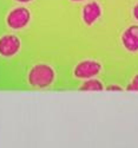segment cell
Returning <instances> with one entry per match:
<instances>
[{"label": "cell", "instance_id": "obj_1", "mask_svg": "<svg viewBox=\"0 0 138 148\" xmlns=\"http://www.w3.org/2000/svg\"><path fill=\"white\" fill-rule=\"evenodd\" d=\"M54 81L53 69L46 64L34 65L29 73V83L34 88H46Z\"/></svg>", "mask_w": 138, "mask_h": 148}, {"label": "cell", "instance_id": "obj_2", "mask_svg": "<svg viewBox=\"0 0 138 148\" xmlns=\"http://www.w3.org/2000/svg\"><path fill=\"white\" fill-rule=\"evenodd\" d=\"M30 19H31V13L26 7H17L8 13L6 18V23L8 27L13 30H20L27 25L30 23Z\"/></svg>", "mask_w": 138, "mask_h": 148}, {"label": "cell", "instance_id": "obj_3", "mask_svg": "<svg viewBox=\"0 0 138 148\" xmlns=\"http://www.w3.org/2000/svg\"><path fill=\"white\" fill-rule=\"evenodd\" d=\"M102 70V65L96 60H84L80 62L77 66L74 68V76L77 78L82 79H87V78H92L97 76L98 73Z\"/></svg>", "mask_w": 138, "mask_h": 148}, {"label": "cell", "instance_id": "obj_4", "mask_svg": "<svg viewBox=\"0 0 138 148\" xmlns=\"http://www.w3.org/2000/svg\"><path fill=\"white\" fill-rule=\"evenodd\" d=\"M20 49V39L14 34H6L0 38V55L4 57L14 56Z\"/></svg>", "mask_w": 138, "mask_h": 148}, {"label": "cell", "instance_id": "obj_5", "mask_svg": "<svg viewBox=\"0 0 138 148\" xmlns=\"http://www.w3.org/2000/svg\"><path fill=\"white\" fill-rule=\"evenodd\" d=\"M100 17H102V7L97 1H91L84 5L82 10V18L87 26L93 25Z\"/></svg>", "mask_w": 138, "mask_h": 148}, {"label": "cell", "instance_id": "obj_6", "mask_svg": "<svg viewBox=\"0 0 138 148\" xmlns=\"http://www.w3.org/2000/svg\"><path fill=\"white\" fill-rule=\"evenodd\" d=\"M122 44L128 51H138V25H131L123 32Z\"/></svg>", "mask_w": 138, "mask_h": 148}, {"label": "cell", "instance_id": "obj_7", "mask_svg": "<svg viewBox=\"0 0 138 148\" xmlns=\"http://www.w3.org/2000/svg\"><path fill=\"white\" fill-rule=\"evenodd\" d=\"M103 89H104V87H103L102 82L98 79H87L79 88V90H83V91H99Z\"/></svg>", "mask_w": 138, "mask_h": 148}, {"label": "cell", "instance_id": "obj_8", "mask_svg": "<svg viewBox=\"0 0 138 148\" xmlns=\"http://www.w3.org/2000/svg\"><path fill=\"white\" fill-rule=\"evenodd\" d=\"M128 90H138V75H136L132 79V82L128 85Z\"/></svg>", "mask_w": 138, "mask_h": 148}, {"label": "cell", "instance_id": "obj_9", "mask_svg": "<svg viewBox=\"0 0 138 148\" xmlns=\"http://www.w3.org/2000/svg\"><path fill=\"white\" fill-rule=\"evenodd\" d=\"M107 90H116V91H120V90H123L119 85H109L107 87Z\"/></svg>", "mask_w": 138, "mask_h": 148}, {"label": "cell", "instance_id": "obj_10", "mask_svg": "<svg viewBox=\"0 0 138 148\" xmlns=\"http://www.w3.org/2000/svg\"><path fill=\"white\" fill-rule=\"evenodd\" d=\"M132 13H133L135 19H136V20H138V4H136V5H135V7H133V10H132Z\"/></svg>", "mask_w": 138, "mask_h": 148}, {"label": "cell", "instance_id": "obj_11", "mask_svg": "<svg viewBox=\"0 0 138 148\" xmlns=\"http://www.w3.org/2000/svg\"><path fill=\"white\" fill-rule=\"evenodd\" d=\"M16 1H19V3H30L32 0H16Z\"/></svg>", "mask_w": 138, "mask_h": 148}, {"label": "cell", "instance_id": "obj_12", "mask_svg": "<svg viewBox=\"0 0 138 148\" xmlns=\"http://www.w3.org/2000/svg\"><path fill=\"white\" fill-rule=\"evenodd\" d=\"M71 1H74V3H79V1H84V0H71Z\"/></svg>", "mask_w": 138, "mask_h": 148}]
</instances>
